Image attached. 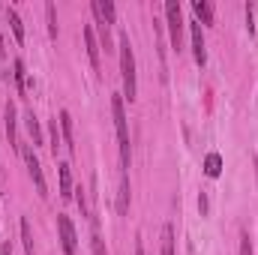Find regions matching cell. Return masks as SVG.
I'll return each mask as SVG.
<instances>
[{
    "instance_id": "cell-1",
    "label": "cell",
    "mask_w": 258,
    "mask_h": 255,
    "mask_svg": "<svg viewBox=\"0 0 258 255\" xmlns=\"http://www.w3.org/2000/svg\"><path fill=\"white\" fill-rule=\"evenodd\" d=\"M117 51H120V78H123V99H135L138 93V84H135V54H132V42H129L126 33H120L117 39Z\"/></svg>"
},
{
    "instance_id": "cell-2",
    "label": "cell",
    "mask_w": 258,
    "mask_h": 255,
    "mask_svg": "<svg viewBox=\"0 0 258 255\" xmlns=\"http://www.w3.org/2000/svg\"><path fill=\"white\" fill-rule=\"evenodd\" d=\"M111 114H114V129H117V141H120V162L123 171L129 168V123H126V108H123V96L114 93L111 96Z\"/></svg>"
},
{
    "instance_id": "cell-3",
    "label": "cell",
    "mask_w": 258,
    "mask_h": 255,
    "mask_svg": "<svg viewBox=\"0 0 258 255\" xmlns=\"http://www.w3.org/2000/svg\"><path fill=\"white\" fill-rule=\"evenodd\" d=\"M165 18H168L171 45L180 51V48H183V12H180V3H177V0H168V3H165Z\"/></svg>"
},
{
    "instance_id": "cell-4",
    "label": "cell",
    "mask_w": 258,
    "mask_h": 255,
    "mask_svg": "<svg viewBox=\"0 0 258 255\" xmlns=\"http://www.w3.org/2000/svg\"><path fill=\"white\" fill-rule=\"evenodd\" d=\"M21 156H24L27 171H30V177H33V183H36V192L45 198V195H48V183H45V174H42V165H39V159H36L33 147H30V144H21Z\"/></svg>"
},
{
    "instance_id": "cell-5",
    "label": "cell",
    "mask_w": 258,
    "mask_h": 255,
    "mask_svg": "<svg viewBox=\"0 0 258 255\" xmlns=\"http://www.w3.org/2000/svg\"><path fill=\"white\" fill-rule=\"evenodd\" d=\"M57 231H60V243H63V252L66 255H78L75 249V228H72V222H69V216L66 213H57Z\"/></svg>"
},
{
    "instance_id": "cell-6",
    "label": "cell",
    "mask_w": 258,
    "mask_h": 255,
    "mask_svg": "<svg viewBox=\"0 0 258 255\" xmlns=\"http://www.w3.org/2000/svg\"><path fill=\"white\" fill-rule=\"evenodd\" d=\"M189 33H192V54H195V63L204 66V60H207V51H204V33H201V24H198V21H192V24H189Z\"/></svg>"
},
{
    "instance_id": "cell-7",
    "label": "cell",
    "mask_w": 258,
    "mask_h": 255,
    "mask_svg": "<svg viewBox=\"0 0 258 255\" xmlns=\"http://www.w3.org/2000/svg\"><path fill=\"white\" fill-rule=\"evenodd\" d=\"M93 15L96 18H102L108 27L114 24V18H117V9H114V3L111 0H93Z\"/></svg>"
},
{
    "instance_id": "cell-8",
    "label": "cell",
    "mask_w": 258,
    "mask_h": 255,
    "mask_svg": "<svg viewBox=\"0 0 258 255\" xmlns=\"http://www.w3.org/2000/svg\"><path fill=\"white\" fill-rule=\"evenodd\" d=\"M60 135H63V147L69 153H75V132H72V117H69V111H60Z\"/></svg>"
},
{
    "instance_id": "cell-9",
    "label": "cell",
    "mask_w": 258,
    "mask_h": 255,
    "mask_svg": "<svg viewBox=\"0 0 258 255\" xmlns=\"http://www.w3.org/2000/svg\"><path fill=\"white\" fill-rule=\"evenodd\" d=\"M84 45H87V57H90V63L99 66V39H96V33H93L90 24L84 27Z\"/></svg>"
},
{
    "instance_id": "cell-10",
    "label": "cell",
    "mask_w": 258,
    "mask_h": 255,
    "mask_svg": "<svg viewBox=\"0 0 258 255\" xmlns=\"http://www.w3.org/2000/svg\"><path fill=\"white\" fill-rule=\"evenodd\" d=\"M90 246H93V255H108L105 252V243H102V234H99V219L90 216Z\"/></svg>"
},
{
    "instance_id": "cell-11",
    "label": "cell",
    "mask_w": 258,
    "mask_h": 255,
    "mask_svg": "<svg viewBox=\"0 0 258 255\" xmlns=\"http://www.w3.org/2000/svg\"><path fill=\"white\" fill-rule=\"evenodd\" d=\"M6 18H9V27H12V36H15V42H24V21H21V15L9 6L6 9Z\"/></svg>"
},
{
    "instance_id": "cell-12",
    "label": "cell",
    "mask_w": 258,
    "mask_h": 255,
    "mask_svg": "<svg viewBox=\"0 0 258 255\" xmlns=\"http://www.w3.org/2000/svg\"><path fill=\"white\" fill-rule=\"evenodd\" d=\"M204 174L207 177H219L222 174V156L219 153H207L204 156Z\"/></svg>"
},
{
    "instance_id": "cell-13",
    "label": "cell",
    "mask_w": 258,
    "mask_h": 255,
    "mask_svg": "<svg viewBox=\"0 0 258 255\" xmlns=\"http://www.w3.org/2000/svg\"><path fill=\"white\" fill-rule=\"evenodd\" d=\"M195 15H198V24L204 21V24H213V3H207V0H195L192 3Z\"/></svg>"
},
{
    "instance_id": "cell-14",
    "label": "cell",
    "mask_w": 258,
    "mask_h": 255,
    "mask_svg": "<svg viewBox=\"0 0 258 255\" xmlns=\"http://www.w3.org/2000/svg\"><path fill=\"white\" fill-rule=\"evenodd\" d=\"M6 138H9V144H15L21 150V144L15 141V105L12 102H6Z\"/></svg>"
},
{
    "instance_id": "cell-15",
    "label": "cell",
    "mask_w": 258,
    "mask_h": 255,
    "mask_svg": "<svg viewBox=\"0 0 258 255\" xmlns=\"http://www.w3.org/2000/svg\"><path fill=\"white\" fill-rule=\"evenodd\" d=\"M129 210V177L126 171L120 174V195H117V213H126Z\"/></svg>"
},
{
    "instance_id": "cell-16",
    "label": "cell",
    "mask_w": 258,
    "mask_h": 255,
    "mask_svg": "<svg viewBox=\"0 0 258 255\" xmlns=\"http://www.w3.org/2000/svg\"><path fill=\"white\" fill-rule=\"evenodd\" d=\"M57 174H60V195L69 198V195H72V174H69V165H66V162L57 165Z\"/></svg>"
},
{
    "instance_id": "cell-17",
    "label": "cell",
    "mask_w": 258,
    "mask_h": 255,
    "mask_svg": "<svg viewBox=\"0 0 258 255\" xmlns=\"http://www.w3.org/2000/svg\"><path fill=\"white\" fill-rule=\"evenodd\" d=\"M27 132H30V138H33V147L45 141V135H42V129H39V120H36V114H33V111H27Z\"/></svg>"
},
{
    "instance_id": "cell-18",
    "label": "cell",
    "mask_w": 258,
    "mask_h": 255,
    "mask_svg": "<svg viewBox=\"0 0 258 255\" xmlns=\"http://www.w3.org/2000/svg\"><path fill=\"white\" fill-rule=\"evenodd\" d=\"M162 255H174V228L171 225L162 228Z\"/></svg>"
},
{
    "instance_id": "cell-19",
    "label": "cell",
    "mask_w": 258,
    "mask_h": 255,
    "mask_svg": "<svg viewBox=\"0 0 258 255\" xmlns=\"http://www.w3.org/2000/svg\"><path fill=\"white\" fill-rule=\"evenodd\" d=\"M12 78H15L18 93H24L27 87H24V63H21V60H12Z\"/></svg>"
},
{
    "instance_id": "cell-20",
    "label": "cell",
    "mask_w": 258,
    "mask_h": 255,
    "mask_svg": "<svg viewBox=\"0 0 258 255\" xmlns=\"http://www.w3.org/2000/svg\"><path fill=\"white\" fill-rule=\"evenodd\" d=\"M45 15H48V33H51V39H57V9H54V3H45Z\"/></svg>"
},
{
    "instance_id": "cell-21",
    "label": "cell",
    "mask_w": 258,
    "mask_h": 255,
    "mask_svg": "<svg viewBox=\"0 0 258 255\" xmlns=\"http://www.w3.org/2000/svg\"><path fill=\"white\" fill-rule=\"evenodd\" d=\"M21 240H24V252L33 255V234H30V222L21 219Z\"/></svg>"
},
{
    "instance_id": "cell-22",
    "label": "cell",
    "mask_w": 258,
    "mask_h": 255,
    "mask_svg": "<svg viewBox=\"0 0 258 255\" xmlns=\"http://www.w3.org/2000/svg\"><path fill=\"white\" fill-rule=\"evenodd\" d=\"M48 138H51V150H54V156H57V150H60V144H63V135L57 132V120H51V129H48Z\"/></svg>"
},
{
    "instance_id": "cell-23",
    "label": "cell",
    "mask_w": 258,
    "mask_h": 255,
    "mask_svg": "<svg viewBox=\"0 0 258 255\" xmlns=\"http://www.w3.org/2000/svg\"><path fill=\"white\" fill-rule=\"evenodd\" d=\"M240 255H252V240H249V234H246V231L240 234Z\"/></svg>"
},
{
    "instance_id": "cell-24",
    "label": "cell",
    "mask_w": 258,
    "mask_h": 255,
    "mask_svg": "<svg viewBox=\"0 0 258 255\" xmlns=\"http://www.w3.org/2000/svg\"><path fill=\"white\" fill-rule=\"evenodd\" d=\"M246 27H249V33H255V24H252V3H246Z\"/></svg>"
},
{
    "instance_id": "cell-25",
    "label": "cell",
    "mask_w": 258,
    "mask_h": 255,
    "mask_svg": "<svg viewBox=\"0 0 258 255\" xmlns=\"http://www.w3.org/2000/svg\"><path fill=\"white\" fill-rule=\"evenodd\" d=\"M198 210H201V213H207V195H204V192L198 195Z\"/></svg>"
},
{
    "instance_id": "cell-26",
    "label": "cell",
    "mask_w": 258,
    "mask_h": 255,
    "mask_svg": "<svg viewBox=\"0 0 258 255\" xmlns=\"http://www.w3.org/2000/svg\"><path fill=\"white\" fill-rule=\"evenodd\" d=\"M135 255H144V243L141 240H135Z\"/></svg>"
},
{
    "instance_id": "cell-27",
    "label": "cell",
    "mask_w": 258,
    "mask_h": 255,
    "mask_svg": "<svg viewBox=\"0 0 258 255\" xmlns=\"http://www.w3.org/2000/svg\"><path fill=\"white\" fill-rule=\"evenodd\" d=\"M0 255H12V249H9V243H3V249H0Z\"/></svg>"
},
{
    "instance_id": "cell-28",
    "label": "cell",
    "mask_w": 258,
    "mask_h": 255,
    "mask_svg": "<svg viewBox=\"0 0 258 255\" xmlns=\"http://www.w3.org/2000/svg\"><path fill=\"white\" fill-rule=\"evenodd\" d=\"M0 54H3V36H0Z\"/></svg>"
}]
</instances>
